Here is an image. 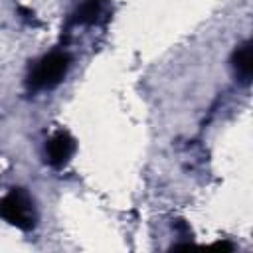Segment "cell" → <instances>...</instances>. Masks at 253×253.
Segmentation results:
<instances>
[{"mask_svg": "<svg viewBox=\"0 0 253 253\" xmlns=\"http://www.w3.org/2000/svg\"><path fill=\"white\" fill-rule=\"evenodd\" d=\"M73 152H75V140L65 130L55 132L45 144V156H47L49 166L53 168H63L71 160Z\"/></svg>", "mask_w": 253, "mask_h": 253, "instance_id": "obj_3", "label": "cell"}, {"mask_svg": "<svg viewBox=\"0 0 253 253\" xmlns=\"http://www.w3.org/2000/svg\"><path fill=\"white\" fill-rule=\"evenodd\" d=\"M69 69V55L65 51H51L36 61L28 75V87L32 91H45L59 85Z\"/></svg>", "mask_w": 253, "mask_h": 253, "instance_id": "obj_1", "label": "cell"}, {"mask_svg": "<svg viewBox=\"0 0 253 253\" xmlns=\"http://www.w3.org/2000/svg\"><path fill=\"white\" fill-rule=\"evenodd\" d=\"M20 14H22V18H24L30 26H40V22L36 20V16H34V12H32V10H28V8H24V6H22V8H20Z\"/></svg>", "mask_w": 253, "mask_h": 253, "instance_id": "obj_6", "label": "cell"}, {"mask_svg": "<svg viewBox=\"0 0 253 253\" xmlns=\"http://www.w3.org/2000/svg\"><path fill=\"white\" fill-rule=\"evenodd\" d=\"M101 16V0H85L71 18V24H95Z\"/></svg>", "mask_w": 253, "mask_h": 253, "instance_id": "obj_5", "label": "cell"}, {"mask_svg": "<svg viewBox=\"0 0 253 253\" xmlns=\"http://www.w3.org/2000/svg\"><path fill=\"white\" fill-rule=\"evenodd\" d=\"M231 65H233L235 77L243 85H247L253 77V42L251 40H245L235 47L231 55Z\"/></svg>", "mask_w": 253, "mask_h": 253, "instance_id": "obj_4", "label": "cell"}, {"mask_svg": "<svg viewBox=\"0 0 253 253\" xmlns=\"http://www.w3.org/2000/svg\"><path fill=\"white\" fill-rule=\"evenodd\" d=\"M213 247H221V249H233V245H231V243H227V241H217V243H213Z\"/></svg>", "mask_w": 253, "mask_h": 253, "instance_id": "obj_7", "label": "cell"}, {"mask_svg": "<svg viewBox=\"0 0 253 253\" xmlns=\"http://www.w3.org/2000/svg\"><path fill=\"white\" fill-rule=\"evenodd\" d=\"M0 217L22 231L32 229L36 225V213L30 196L20 188H12L0 200Z\"/></svg>", "mask_w": 253, "mask_h": 253, "instance_id": "obj_2", "label": "cell"}]
</instances>
